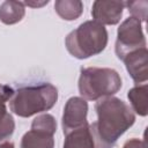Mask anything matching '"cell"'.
I'll return each instance as SVG.
<instances>
[{
	"label": "cell",
	"instance_id": "cell-8",
	"mask_svg": "<svg viewBox=\"0 0 148 148\" xmlns=\"http://www.w3.org/2000/svg\"><path fill=\"white\" fill-rule=\"evenodd\" d=\"M126 71L136 83H146L148 80V51L147 47L128 53L123 59Z\"/></svg>",
	"mask_w": 148,
	"mask_h": 148
},
{
	"label": "cell",
	"instance_id": "cell-14",
	"mask_svg": "<svg viewBox=\"0 0 148 148\" xmlns=\"http://www.w3.org/2000/svg\"><path fill=\"white\" fill-rule=\"evenodd\" d=\"M56 13L66 21L79 18L83 12V3L80 0H57L54 2Z\"/></svg>",
	"mask_w": 148,
	"mask_h": 148
},
{
	"label": "cell",
	"instance_id": "cell-16",
	"mask_svg": "<svg viewBox=\"0 0 148 148\" xmlns=\"http://www.w3.org/2000/svg\"><path fill=\"white\" fill-rule=\"evenodd\" d=\"M125 6L127 7L131 17H134L139 20L140 22H145L147 18V8H148V1H126Z\"/></svg>",
	"mask_w": 148,
	"mask_h": 148
},
{
	"label": "cell",
	"instance_id": "cell-15",
	"mask_svg": "<svg viewBox=\"0 0 148 148\" xmlns=\"http://www.w3.org/2000/svg\"><path fill=\"white\" fill-rule=\"evenodd\" d=\"M31 128L42 130V131H46V132H50V133L54 134L56 131H57V121H56V118L52 114H50V113L39 114V116H37L32 120Z\"/></svg>",
	"mask_w": 148,
	"mask_h": 148
},
{
	"label": "cell",
	"instance_id": "cell-6",
	"mask_svg": "<svg viewBox=\"0 0 148 148\" xmlns=\"http://www.w3.org/2000/svg\"><path fill=\"white\" fill-rule=\"evenodd\" d=\"M87 114L88 103L86 99L77 96L68 98L64 106V113L61 119L64 134H67L74 130L89 125L87 120Z\"/></svg>",
	"mask_w": 148,
	"mask_h": 148
},
{
	"label": "cell",
	"instance_id": "cell-3",
	"mask_svg": "<svg viewBox=\"0 0 148 148\" xmlns=\"http://www.w3.org/2000/svg\"><path fill=\"white\" fill-rule=\"evenodd\" d=\"M108 45V31L104 25L90 20L81 23L65 38L67 51L76 59H87L104 51Z\"/></svg>",
	"mask_w": 148,
	"mask_h": 148
},
{
	"label": "cell",
	"instance_id": "cell-12",
	"mask_svg": "<svg viewBox=\"0 0 148 148\" xmlns=\"http://www.w3.org/2000/svg\"><path fill=\"white\" fill-rule=\"evenodd\" d=\"M62 148H95L89 125L65 134Z\"/></svg>",
	"mask_w": 148,
	"mask_h": 148
},
{
	"label": "cell",
	"instance_id": "cell-2",
	"mask_svg": "<svg viewBox=\"0 0 148 148\" xmlns=\"http://www.w3.org/2000/svg\"><path fill=\"white\" fill-rule=\"evenodd\" d=\"M58 101V89L47 82L21 87L9 99V108L18 117L28 118L53 108Z\"/></svg>",
	"mask_w": 148,
	"mask_h": 148
},
{
	"label": "cell",
	"instance_id": "cell-10",
	"mask_svg": "<svg viewBox=\"0 0 148 148\" xmlns=\"http://www.w3.org/2000/svg\"><path fill=\"white\" fill-rule=\"evenodd\" d=\"M52 133L30 128L21 140V148H54V139Z\"/></svg>",
	"mask_w": 148,
	"mask_h": 148
},
{
	"label": "cell",
	"instance_id": "cell-11",
	"mask_svg": "<svg viewBox=\"0 0 148 148\" xmlns=\"http://www.w3.org/2000/svg\"><path fill=\"white\" fill-rule=\"evenodd\" d=\"M127 97L131 103V109L136 114L145 117L148 113V86L147 83L136 84L128 90Z\"/></svg>",
	"mask_w": 148,
	"mask_h": 148
},
{
	"label": "cell",
	"instance_id": "cell-20",
	"mask_svg": "<svg viewBox=\"0 0 148 148\" xmlns=\"http://www.w3.org/2000/svg\"><path fill=\"white\" fill-rule=\"evenodd\" d=\"M7 88H8V86H7V84H1V83H0V92H1V91H3V90H6Z\"/></svg>",
	"mask_w": 148,
	"mask_h": 148
},
{
	"label": "cell",
	"instance_id": "cell-1",
	"mask_svg": "<svg viewBox=\"0 0 148 148\" xmlns=\"http://www.w3.org/2000/svg\"><path fill=\"white\" fill-rule=\"evenodd\" d=\"M97 120L89 124L95 148H113L118 139L135 123V114L123 99L109 96L95 104Z\"/></svg>",
	"mask_w": 148,
	"mask_h": 148
},
{
	"label": "cell",
	"instance_id": "cell-18",
	"mask_svg": "<svg viewBox=\"0 0 148 148\" xmlns=\"http://www.w3.org/2000/svg\"><path fill=\"white\" fill-rule=\"evenodd\" d=\"M49 3V0H46V1H42V2H38V1H25V2H23V5L24 6H30V7H42V6H44V5H47Z\"/></svg>",
	"mask_w": 148,
	"mask_h": 148
},
{
	"label": "cell",
	"instance_id": "cell-9",
	"mask_svg": "<svg viewBox=\"0 0 148 148\" xmlns=\"http://www.w3.org/2000/svg\"><path fill=\"white\" fill-rule=\"evenodd\" d=\"M14 92L15 90L12 87L0 92V142L12 136L15 130V121L6 108V102L13 97Z\"/></svg>",
	"mask_w": 148,
	"mask_h": 148
},
{
	"label": "cell",
	"instance_id": "cell-4",
	"mask_svg": "<svg viewBox=\"0 0 148 148\" xmlns=\"http://www.w3.org/2000/svg\"><path fill=\"white\" fill-rule=\"evenodd\" d=\"M79 92L86 101H98L113 96L121 88L117 71L106 67H84L80 71Z\"/></svg>",
	"mask_w": 148,
	"mask_h": 148
},
{
	"label": "cell",
	"instance_id": "cell-5",
	"mask_svg": "<svg viewBox=\"0 0 148 148\" xmlns=\"http://www.w3.org/2000/svg\"><path fill=\"white\" fill-rule=\"evenodd\" d=\"M146 47V38L141 22L134 17L126 18L117 30L114 51L118 59L123 60L128 53Z\"/></svg>",
	"mask_w": 148,
	"mask_h": 148
},
{
	"label": "cell",
	"instance_id": "cell-13",
	"mask_svg": "<svg viewBox=\"0 0 148 148\" xmlns=\"http://www.w3.org/2000/svg\"><path fill=\"white\" fill-rule=\"evenodd\" d=\"M25 15V7L21 1L7 0L0 5V21L7 25L15 24Z\"/></svg>",
	"mask_w": 148,
	"mask_h": 148
},
{
	"label": "cell",
	"instance_id": "cell-17",
	"mask_svg": "<svg viewBox=\"0 0 148 148\" xmlns=\"http://www.w3.org/2000/svg\"><path fill=\"white\" fill-rule=\"evenodd\" d=\"M123 148H147V146H146V141L145 140H140V139L133 138V139L127 140L124 143Z\"/></svg>",
	"mask_w": 148,
	"mask_h": 148
},
{
	"label": "cell",
	"instance_id": "cell-19",
	"mask_svg": "<svg viewBox=\"0 0 148 148\" xmlns=\"http://www.w3.org/2000/svg\"><path fill=\"white\" fill-rule=\"evenodd\" d=\"M0 148H15L12 141H2L0 142Z\"/></svg>",
	"mask_w": 148,
	"mask_h": 148
},
{
	"label": "cell",
	"instance_id": "cell-7",
	"mask_svg": "<svg viewBox=\"0 0 148 148\" xmlns=\"http://www.w3.org/2000/svg\"><path fill=\"white\" fill-rule=\"evenodd\" d=\"M125 8L124 1H105L97 0L94 1L91 7V16L94 21L102 25H114L119 23L123 10Z\"/></svg>",
	"mask_w": 148,
	"mask_h": 148
}]
</instances>
